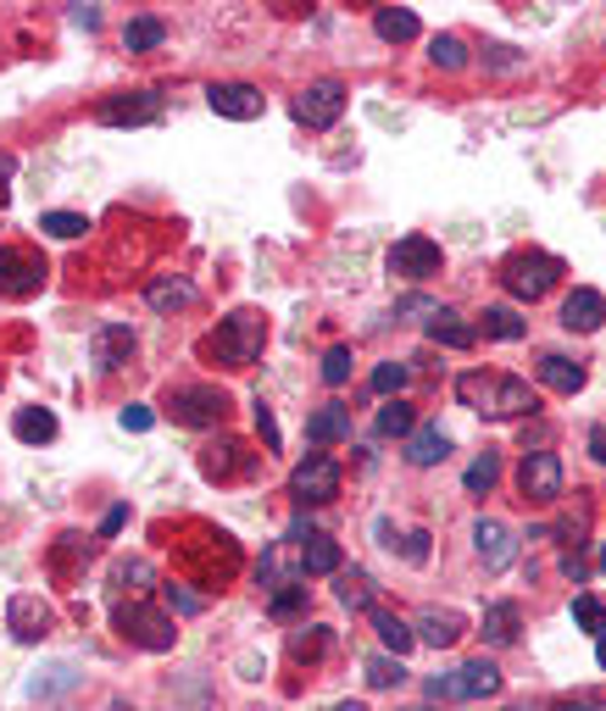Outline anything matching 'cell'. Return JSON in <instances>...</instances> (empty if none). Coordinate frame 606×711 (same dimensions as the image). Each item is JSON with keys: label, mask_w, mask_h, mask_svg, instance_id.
Segmentation results:
<instances>
[{"label": "cell", "mask_w": 606, "mask_h": 711, "mask_svg": "<svg viewBox=\"0 0 606 711\" xmlns=\"http://www.w3.org/2000/svg\"><path fill=\"white\" fill-rule=\"evenodd\" d=\"M456 401L484 411V417H529L540 406V395L529 390V378H512V372H462L456 378Z\"/></svg>", "instance_id": "obj_1"}, {"label": "cell", "mask_w": 606, "mask_h": 711, "mask_svg": "<svg viewBox=\"0 0 606 711\" xmlns=\"http://www.w3.org/2000/svg\"><path fill=\"white\" fill-rule=\"evenodd\" d=\"M190 534L195 539H178V561H184V573L212 595V589H223L228 579L240 573V545H235V534L206 529V523H195Z\"/></svg>", "instance_id": "obj_2"}, {"label": "cell", "mask_w": 606, "mask_h": 711, "mask_svg": "<svg viewBox=\"0 0 606 711\" xmlns=\"http://www.w3.org/2000/svg\"><path fill=\"white\" fill-rule=\"evenodd\" d=\"M267 345V317L262 312H235V317H223L212 334H206V356L223 361V367H251Z\"/></svg>", "instance_id": "obj_3"}, {"label": "cell", "mask_w": 606, "mask_h": 711, "mask_svg": "<svg viewBox=\"0 0 606 711\" xmlns=\"http://www.w3.org/2000/svg\"><path fill=\"white\" fill-rule=\"evenodd\" d=\"M556 278H563V256H551V251H512V256L501 262V283H506L512 301H540V295H551Z\"/></svg>", "instance_id": "obj_4"}, {"label": "cell", "mask_w": 606, "mask_h": 711, "mask_svg": "<svg viewBox=\"0 0 606 711\" xmlns=\"http://www.w3.org/2000/svg\"><path fill=\"white\" fill-rule=\"evenodd\" d=\"M117 634H123L128 645H139V650H156V656L178 645V623H173V611L146 606V600L117 606Z\"/></svg>", "instance_id": "obj_5"}, {"label": "cell", "mask_w": 606, "mask_h": 711, "mask_svg": "<svg viewBox=\"0 0 606 711\" xmlns=\"http://www.w3.org/2000/svg\"><path fill=\"white\" fill-rule=\"evenodd\" d=\"M45 256L34 245H0V295L7 301H28L45 290Z\"/></svg>", "instance_id": "obj_6"}, {"label": "cell", "mask_w": 606, "mask_h": 711, "mask_svg": "<svg viewBox=\"0 0 606 711\" xmlns=\"http://www.w3.org/2000/svg\"><path fill=\"white\" fill-rule=\"evenodd\" d=\"M429 695L434 700H490V695H501V668L479 656V661H468V668L429 678Z\"/></svg>", "instance_id": "obj_7"}, {"label": "cell", "mask_w": 606, "mask_h": 711, "mask_svg": "<svg viewBox=\"0 0 606 711\" xmlns=\"http://www.w3.org/2000/svg\"><path fill=\"white\" fill-rule=\"evenodd\" d=\"M290 495L301 500V506H329L334 495H340V461L334 456H306L295 472H290Z\"/></svg>", "instance_id": "obj_8"}, {"label": "cell", "mask_w": 606, "mask_h": 711, "mask_svg": "<svg viewBox=\"0 0 606 711\" xmlns=\"http://www.w3.org/2000/svg\"><path fill=\"white\" fill-rule=\"evenodd\" d=\"M345 117V84L340 78H317L295 94V123L306 128H334Z\"/></svg>", "instance_id": "obj_9"}, {"label": "cell", "mask_w": 606, "mask_h": 711, "mask_svg": "<svg viewBox=\"0 0 606 711\" xmlns=\"http://www.w3.org/2000/svg\"><path fill=\"white\" fill-rule=\"evenodd\" d=\"M167 411H173V422H184V429H217L228 401L212 384H190V390H173L167 395Z\"/></svg>", "instance_id": "obj_10"}, {"label": "cell", "mask_w": 606, "mask_h": 711, "mask_svg": "<svg viewBox=\"0 0 606 711\" xmlns=\"http://www.w3.org/2000/svg\"><path fill=\"white\" fill-rule=\"evenodd\" d=\"M96 117L106 128H146L162 117V94L156 89H123V94H106V101L96 106Z\"/></svg>", "instance_id": "obj_11"}, {"label": "cell", "mask_w": 606, "mask_h": 711, "mask_svg": "<svg viewBox=\"0 0 606 711\" xmlns=\"http://www.w3.org/2000/svg\"><path fill=\"white\" fill-rule=\"evenodd\" d=\"M518 490H523V500H534V506L563 500V456H556V450H529L523 467H518Z\"/></svg>", "instance_id": "obj_12"}, {"label": "cell", "mask_w": 606, "mask_h": 711, "mask_svg": "<svg viewBox=\"0 0 606 711\" xmlns=\"http://www.w3.org/2000/svg\"><path fill=\"white\" fill-rule=\"evenodd\" d=\"M440 267H445V256H440V245L429 240V233H406V240H395V251H390V272L412 278V283L434 278Z\"/></svg>", "instance_id": "obj_13"}, {"label": "cell", "mask_w": 606, "mask_h": 711, "mask_svg": "<svg viewBox=\"0 0 606 711\" xmlns=\"http://www.w3.org/2000/svg\"><path fill=\"white\" fill-rule=\"evenodd\" d=\"M206 106H212L217 117H228V123H256V117L267 112V101H262L256 84H212V89H206Z\"/></svg>", "instance_id": "obj_14"}, {"label": "cell", "mask_w": 606, "mask_h": 711, "mask_svg": "<svg viewBox=\"0 0 606 711\" xmlns=\"http://www.w3.org/2000/svg\"><path fill=\"white\" fill-rule=\"evenodd\" d=\"M424 645H434V650H451L462 634H468V618L462 611H451V606H424L417 611V629H412Z\"/></svg>", "instance_id": "obj_15"}, {"label": "cell", "mask_w": 606, "mask_h": 711, "mask_svg": "<svg viewBox=\"0 0 606 711\" xmlns=\"http://www.w3.org/2000/svg\"><path fill=\"white\" fill-rule=\"evenodd\" d=\"M128 356H134V328L128 322L96 328V340H89V361H96V372H117V367H128Z\"/></svg>", "instance_id": "obj_16"}, {"label": "cell", "mask_w": 606, "mask_h": 711, "mask_svg": "<svg viewBox=\"0 0 606 711\" xmlns=\"http://www.w3.org/2000/svg\"><path fill=\"white\" fill-rule=\"evenodd\" d=\"M7 629L23 639V645H39L45 634H51V606H45L39 595H17L7 606Z\"/></svg>", "instance_id": "obj_17"}, {"label": "cell", "mask_w": 606, "mask_h": 711, "mask_svg": "<svg viewBox=\"0 0 606 711\" xmlns=\"http://www.w3.org/2000/svg\"><path fill=\"white\" fill-rule=\"evenodd\" d=\"M474 550H479V561L490 567V573H506V567H512V550H518V545H512V529H506V523H495V517H479V523H474Z\"/></svg>", "instance_id": "obj_18"}, {"label": "cell", "mask_w": 606, "mask_h": 711, "mask_svg": "<svg viewBox=\"0 0 606 711\" xmlns=\"http://www.w3.org/2000/svg\"><path fill=\"white\" fill-rule=\"evenodd\" d=\"M534 372H540V384H545V390H556V395H579V390L590 384V367H584V361H573V356H556V351H551V356H540V367H534Z\"/></svg>", "instance_id": "obj_19"}, {"label": "cell", "mask_w": 606, "mask_h": 711, "mask_svg": "<svg viewBox=\"0 0 606 711\" xmlns=\"http://www.w3.org/2000/svg\"><path fill=\"white\" fill-rule=\"evenodd\" d=\"M601 322H606V295L601 290H573L563 301V328H568V334H595Z\"/></svg>", "instance_id": "obj_20"}, {"label": "cell", "mask_w": 606, "mask_h": 711, "mask_svg": "<svg viewBox=\"0 0 606 711\" xmlns=\"http://www.w3.org/2000/svg\"><path fill=\"white\" fill-rule=\"evenodd\" d=\"M251 467H256V456H251L240 440H223V445H212V450L201 456V472H206V479H217V484L240 479V472H251Z\"/></svg>", "instance_id": "obj_21"}, {"label": "cell", "mask_w": 606, "mask_h": 711, "mask_svg": "<svg viewBox=\"0 0 606 711\" xmlns=\"http://www.w3.org/2000/svg\"><path fill=\"white\" fill-rule=\"evenodd\" d=\"M424 328H429V340L445 345V351H474V340H479V328H474V322H462L451 306H434Z\"/></svg>", "instance_id": "obj_22"}, {"label": "cell", "mask_w": 606, "mask_h": 711, "mask_svg": "<svg viewBox=\"0 0 606 711\" xmlns=\"http://www.w3.org/2000/svg\"><path fill=\"white\" fill-rule=\"evenodd\" d=\"M340 567H345V556H340V545L329 539V534H306L301 539V579L312 573V579H329V573H340Z\"/></svg>", "instance_id": "obj_23"}, {"label": "cell", "mask_w": 606, "mask_h": 711, "mask_svg": "<svg viewBox=\"0 0 606 711\" xmlns=\"http://www.w3.org/2000/svg\"><path fill=\"white\" fill-rule=\"evenodd\" d=\"M451 456V434L440 429V422H424V429L406 434V461L412 467H440Z\"/></svg>", "instance_id": "obj_24"}, {"label": "cell", "mask_w": 606, "mask_h": 711, "mask_svg": "<svg viewBox=\"0 0 606 711\" xmlns=\"http://www.w3.org/2000/svg\"><path fill=\"white\" fill-rule=\"evenodd\" d=\"M518 629H523V611H518V600H495V606L484 611V645H495V650L518 645Z\"/></svg>", "instance_id": "obj_25"}, {"label": "cell", "mask_w": 606, "mask_h": 711, "mask_svg": "<svg viewBox=\"0 0 606 711\" xmlns=\"http://www.w3.org/2000/svg\"><path fill=\"white\" fill-rule=\"evenodd\" d=\"M146 301H151V312H184V306H195V283L162 272V278L146 283Z\"/></svg>", "instance_id": "obj_26"}, {"label": "cell", "mask_w": 606, "mask_h": 711, "mask_svg": "<svg viewBox=\"0 0 606 711\" xmlns=\"http://www.w3.org/2000/svg\"><path fill=\"white\" fill-rule=\"evenodd\" d=\"M306 440H312V445L351 440V406H317V411L306 417Z\"/></svg>", "instance_id": "obj_27"}, {"label": "cell", "mask_w": 606, "mask_h": 711, "mask_svg": "<svg viewBox=\"0 0 606 711\" xmlns=\"http://www.w3.org/2000/svg\"><path fill=\"white\" fill-rule=\"evenodd\" d=\"M12 434H17L23 445H51V440H56V411H51V406H23V411L12 417Z\"/></svg>", "instance_id": "obj_28"}, {"label": "cell", "mask_w": 606, "mask_h": 711, "mask_svg": "<svg viewBox=\"0 0 606 711\" xmlns=\"http://www.w3.org/2000/svg\"><path fill=\"white\" fill-rule=\"evenodd\" d=\"M329 650H334V634H329V629H317V623L290 629V656H295V661H306V668H312V661H323Z\"/></svg>", "instance_id": "obj_29"}, {"label": "cell", "mask_w": 606, "mask_h": 711, "mask_svg": "<svg viewBox=\"0 0 606 711\" xmlns=\"http://www.w3.org/2000/svg\"><path fill=\"white\" fill-rule=\"evenodd\" d=\"M479 328L490 340H501V345H512V340H523L529 334V317H518L512 306H484V317H479Z\"/></svg>", "instance_id": "obj_30"}, {"label": "cell", "mask_w": 606, "mask_h": 711, "mask_svg": "<svg viewBox=\"0 0 606 711\" xmlns=\"http://www.w3.org/2000/svg\"><path fill=\"white\" fill-rule=\"evenodd\" d=\"M367 618H373V629H379V639L390 645V656H406V650L417 645V634H412V623H401V618H395V611H384V606H373V611H367Z\"/></svg>", "instance_id": "obj_31"}, {"label": "cell", "mask_w": 606, "mask_h": 711, "mask_svg": "<svg viewBox=\"0 0 606 711\" xmlns=\"http://www.w3.org/2000/svg\"><path fill=\"white\" fill-rule=\"evenodd\" d=\"M334 579H340V584H334L340 606H351V611H373V579L362 573V567H340Z\"/></svg>", "instance_id": "obj_32"}, {"label": "cell", "mask_w": 606, "mask_h": 711, "mask_svg": "<svg viewBox=\"0 0 606 711\" xmlns=\"http://www.w3.org/2000/svg\"><path fill=\"white\" fill-rule=\"evenodd\" d=\"M373 28H379V39H390V45H406V39H417V12L379 7V12H373Z\"/></svg>", "instance_id": "obj_33"}, {"label": "cell", "mask_w": 606, "mask_h": 711, "mask_svg": "<svg viewBox=\"0 0 606 711\" xmlns=\"http://www.w3.org/2000/svg\"><path fill=\"white\" fill-rule=\"evenodd\" d=\"M162 39H167L162 17H128V28H123V51H156Z\"/></svg>", "instance_id": "obj_34"}, {"label": "cell", "mask_w": 606, "mask_h": 711, "mask_svg": "<svg viewBox=\"0 0 606 711\" xmlns=\"http://www.w3.org/2000/svg\"><path fill=\"white\" fill-rule=\"evenodd\" d=\"M117 589H128V595H146L151 584H156V567L146 561V556H128V561H117Z\"/></svg>", "instance_id": "obj_35"}, {"label": "cell", "mask_w": 606, "mask_h": 711, "mask_svg": "<svg viewBox=\"0 0 606 711\" xmlns=\"http://www.w3.org/2000/svg\"><path fill=\"white\" fill-rule=\"evenodd\" d=\"M495 479H501V456H495V450H484L468 472H462V490H468V495H490V490H495Z\"/></svg>", "instance_id": "obj_36"}, {"label": "cell", "mask_w": 606, "mask_h": 711, "mask_svg": "<svg viewBox=\"0 0 606 711\" xmlns=\"http://www.w3.org/2000/svg\"><path fill=\"white\" fill-rule=\"evenodd\" d=\"M367 384H373V395H384V401H390V395H401V390L412 384V367H406V361H379Z\"/></svg>", "instance_id": "obj_37"}, {"label": "cell", "mask_w": 606, "mask_h": 711, "mask_svg": "<svg viewBox=\"0 0 606 711\" xmlns=\"http://www.w3.org/2000/svg\"><path fill=\"white\" fill-rule=\"evenodd\" d=\"M429 56H434V67L462 73V67H468V45H462L456 34H434V39H429Z\"/></svg>", "instance_id": "obj_38"}, {"label": "cell", "mask_w": 606, "mask_h": 711, "mask_svg": "<svg viewBox=\"0 0 606 711\" xmlns=\"http://www.w3.org/2000/svg\"><path fill=\"white\" fill-rule=\"evenodd\" d=\"M362 673H367V684H373V689H395V684L406 678L401 656H367V661H362Z\"/></svg>", "instance_id": "obj_39"}, {"label": "cell", "mask_w": 606, "mask_h": 711, "mask_svg": "<svg viewBox=\"0 0 606 711\" xmlns=\"http://www.w3.org/2000/svg\"><path fill=\"white\" fill-rule=\"evenodd\" d=\"M39 228L51 233V240H78V233L89 228V217H84V212H45Z\"/></svg>", "instance_id": "obj_40"}, {"label": "cell", "mask_w": 606, "mask_h": 711, "mask_svg": "<svg viewBox=\"0 0 606 711\" xmlns=\"http://www.w3.org/2000/svg\"><path fill=\"white\" fill-rule=\"evenodd\" d=\"M384 440H406L412 434V406H401V401H390V406H379V422H373Z\"/></svg>", "instance_id": "obj_41"}, {"label": "cell", "mask_w": 606, "mask_h": 711, "mask_svg": "<svg viewBox=\"0 0 606 711\" xmlns=\"http://www.w3.org/2000/svg\"><path fill=\"white\" fill-rule=\"evenodd\" d=\"M267 611H273V618H278V623H290V618H301V611H306V584H285V589H278V595H273V606H267Z\"/></svg>", "instance_id": "obj_42"}, {"label": "cell", "mask_w": 606, "mask_h": 711, "mask_svg": "<svg viewBox=\"0 0 606 711\" xmlns=\"http://www.w3.org/2000/svg\"><path fill=\"white\" fill-rule=\"evenodd\" d=\"M351 367H356V356H351V345H334L329 356H323V384L329 390H340L345 378H351Z\"/></svg>", "instance_id": "obj_43"}, {"label": "cell", "mask_w": 606, "mask_h": 711, "mask_svg": "<svg viewBox=\"0 0 606 711\" xmlns=\"http://www.w3.org/2000/svg\"><path fill=\"white\" fill-rule=\"evenodd\" d=\"M162 595H167V606L178 611V618H195V611H206V595H201V589H184L178 579L162 584Z\"/></svg>", "instance_id": "obj_44"}, {"label": "cell", "mask_w": 606, "mask_h": 711, "mask_svg": "<svg viewBox=\"0 0 606 711\" xmlns=\"http://www.w3.org/2000/svg\"><path fill=\"white\" fill-rule=\"evenodd\" d=\"M573 623H579L584 634H606V606H601L595 595H579V600H573Z\"/></svg>", "instance_id": "obj_45"}, {"label": "cell", "mask_w": 606, "mask_h": 711, "mask_svg": "<svg viewBox=\"0 0 606 711\" xmlns=\"http://www.w3.org/2000/svg\"><path fill=\"white\" fill-rule=\"evenodd\" d=\"M401 556H406L412 567H424V561H429V534H424V529H412L406 545H401Z\"/></svg>", "instance_id": "obj_46"}, {"label": "cell", "mask_w": 606, "mask_h": 711, "mask_svg": "<svg viewBox=\"0 0 606 711\" xmlns=\"http://www.w3.org/2000/svg\"><path fill=\"white\" fill-rule=\"evenodd\" d=\"M151 422H156V411H151V406H123V429H128V434H146Z\"/></svg>", "instance_id": "obj_47"}, {"label": "cell", "mask_w": 606, "mask_h": 711, "mask_svg": "<svg viewBox=\"0 0 606 711\" xmlns=\"http://www.w3.org/2000/svg\"><path fill=\"white\" fill-rule=\"evenodd\" d=\"M256 434H262V445H267V450H278V422H273V411H267V406H256Z\"/></svg>", "instance_id": "obj_48"}, {"label": "cell", "mask_w": 606, "mask_h": 711, "mask_svg": "<svg viewBox=\"0 0 606 711\" xmlns=\"http://www.w3.org/2000/svg\"><path fill=\"white\" fill-rule=\"evenodd\" d=\"M556 711H606V700H601V695H573V700H563Z\"/></svg>", "instance_id": "obj_49"}, {"label": "cell", "mask_w": 606, "mask_h": 711, "mask_svg": "<svg viewBox=\"0 0 606 711\" xmlns=\"http://www.w3.org/2000/svg\"><path fill=\"white\" fill-rule=\"evenodd\" d=\"M123 523H128V506H112V511L101 517V539H112V534H117Z\"/></svg>", "instance_id": "obj_50"}, {"label": "cell", "mask_w": 606, "mask_h": 711, "mask_svg": "<svg viewBox=\"0 0 606 711\" xmlns=\"http://www.w3.org/2000/svg\"><path fill=\"white\" fill-rule=\"evenodd\" d=\"M590 456L606 467V422H595V429H590Z\"/></svg>", "instance_id": "obj_51"}, {"label": "cell", "mask_w": 606, "mask_h": 711, "mask_svg": "<svg viewBox=\"0 0 606 711\" xmlns=\"http://www.w3.org/2000/svg\"><path fill=\"white\" fill-rule=\"evenodd\" d=\"M490 62H495V67H518V56H512V45H490Z\"/></svg>", "instance_id": "obj_52"}, {"label": "cell", "mask_w": 606, "mask_h": 711, "mask_svg": "<svg viewBox=\"0 0 606 711\" xmlns=\"http://www.w3.org/2000/svg\"><path fill=\"white\" fill-rule=\"evenodd\" d=\"M506 711H551L545 700H518V706H506Z\"/></svg>", "instance_id": "obj_53"}, {"label": "cell", "mask_w": 606, "mask_h": 711, "mask_svg": "<svg viewBox=\"0 0 606 711\" xmlns=\"http://www.w3.org/2000/svg\"><path fill=\"white\" fill-rule=\"evenodd\" d=\"M595 661H601V673H606V634H595Z\"/></svg>", "instance_id": "obj_54"}, {"label": "cell", "mask_w": 606, "mask_h": 711, "mask_svg": "<svg viewBox=\"0 0 606 711\" xmlns=\"http://www.w3.org/2000/svg\"><path fill=\"white\" fill-rule=\"evenodd\" d=\"M334 711H367V706H362V700H340Z\"/></svg>", "instance_id": "obj_55"}, {"label": "cell", "mask_w": 606, "mask_h": 711, "mask_svg": "<svg viewBox=\"0 0 606 711\" xmlns=\"http://www.w3.org/2000/svg\"><path fill=\"white\" fill-rule=\"evenodd\" d=\"M7 201H12V189H7V183H0V212H7Z\"/></svg>", "instance_id": "obj_56"}, {"label": "cell", "mask_w": 606, "mask_h": 711, "mask_svg": "<svg viewBox=\"0 0 606 711\" xmlns=\"http://www.w3.org/2000/svg\"><path fill=\"white\" fill-rule=\"evenodd\" d=\"M106 711H128V706H123V700H112V706H106Z\"/></svg>", "instance_id": "obj_57"}, {"label": "cell", "mask_w": 606, "mask_h": 711, "mask_svg": "<svg viewBox=\"0 0 606 711\" xmlns=\"http://www.w3.org/2000/svg\"><path fill=\"white\" fill-rule=\"evenodd\" d=\"M601 573H606V550H601Z\"/></svg>", "instance_id": "obj_58"}, {"label": "cell", "mask_w": 606, "mask_h": 711, "mask_svg": "<svg viewBox=\"0 0 606 711\" xmlns=\"http://www.w3.org/2000/svg\"><path fill=\"white\" fill-rule=\"evenodd\" d=\"M424 711H429V706H424Z\"/></svg>", "instance_id": "obj_59"}]
</instances>
